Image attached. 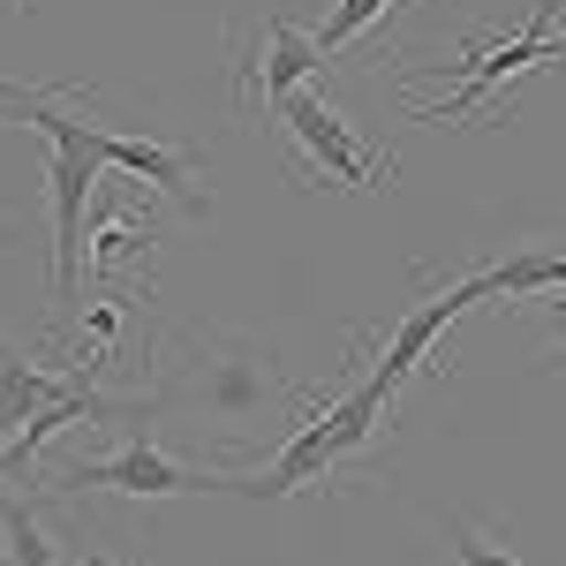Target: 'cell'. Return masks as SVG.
I'll use <instances>...</instances> for the list:
<instances>
[{"label":"cell","instance_id":"obj_1","mask_svg":"<svg viewBox=\"0 0 566 566\" xmlns=\"http://www.w3.org/2000/svg\"><path fill=\"white\" fill-rule=\"evenodd\" d=\"M151 400H159V416H189L197 431L219 423V453L242 438L234 423H264L280 408H303V392L280 370V355L264 340H250V333H181V348Z\"/></svg>","mask_w":566,"mask_h":566},{"label":"cell","instance_id":"obj_2","mask_svg":"<svg viewBox=\"0 0 566 566\" xmlns=\"http://www.w3.org/2000/svg\"><path fill=\"white\" fill-rule=\"evenodd\" d=\"M45 491H53V499H84V491H106V499H197V491H234V499H250V476L189 469L167 446H151V431H136L129 446L106 453V461H69V469H53Z\"/></svg>","mask_w":566,"mask_h":566},{"label":"cell","instance_id":"obj_3","mask_svg":"<svg viewBox=\"0 0 566 566\" xmlns=\"http://www.w3.org/2000/svg\"><path fill=\"white\" fill-rule=\"evenodd\" d=\"M566 61V31H559V0H536V15H528L522 39H499V45H469L461 61H446L461 91L453 98H438V106H416L408 122L416 129H446V122H469L491 91L506 84V76H528V69H559Z\"/></svg>","mask_w":566,"mask_h":566},{"label":"cell","instance_id":"obj_4","mask_svg":"<svg viewBox=\"0 0 566 566\" xmlns=\"http://www.w3.org/2000/svg\"><path fill=\"white\" fill-rule=\"evenodd\" d=\"M272 129L295 136L303 144V175H333L348 181V189H386L392 181V159H370L355 129L340 122V106L325 98V91H287V98H272Z\"/></svg>","mask_w":566,"mask_h":566},{"label":"cell","instance_id":"obj_5","mask_svg":"<svg viewBox=\"0 0 566 566\" xmlns=\"http://www.w3.org/2000/svg\"><path fill=\"white\" fill-rule=\"evenodd\" d=\"M476 303H491V287H483V272H469V280H453V287H438V295H423L416 310H400L392 317V333H386V348H378V363H370V386L386 392H400L423 363H431V348L446 340V325L461 317V310H476Z\"/></svg>","mask_w":566,"mask_h":566},{"label":"cell","instance_id":"obj_6","mask_svg":"<svg viewBox=\"0 0 566 566\" xmlns=\"http://www.w3.org/2000/svg\"><path fill=\"white\" fill-rule=\"evenodd\" d=\"M98 159H76V151H53L45 159V197H53V310H76L84 295V205L98 189Z\"/></svg>","mask_w":566,"mask_h":566},{"label":"cell","instance_id":"obj_7","mask_svg":"<svg viewBox=\"0 0 566 566\" xmlns=\"http://www.w3.org/2000/svg\"><path fill=\"white\" fill-rule=\"evenodd\" d=\"M325 76V53H317V39L310 31H295L287 15H264L258 45L234 61V98H287V91H303Z\"/></svg>","mask_w":566,"mask_h":566},{"label":"cell","instance_id":"obj_8","mask_svg":"<svg viewBox=\"0 0 566 566\" xmlns=\"http://www.w3.org/2000/svg\"><path fill=\"white\" fill-rule=\"evenodd\" d=\"M45 506H53V491L45 499H15V491H0V559L8 566H61L53 552V528H45Z\"/></svg>","mask_w":566,"mask_h":566},{"label":"cell","instance_id":"obj_9","mask_svg":"<svg viewBox=\"0 0 566 566\" xmlns=\"http://www.w3.org/2000/svg\"><path fill=\"white\" fill-rule=\"evenodd\" d=\"M61 386H69V378H53V370H39V363H23L15 348H0V446L23 431Z\"/></svg>","mask_w":566,"mask_h":566},{"label":"cell","instance_id":"obj_10","mask_svg":"<svg viewBox=\"0 0 566 566\" xmlns=\"http://www.w3.org/2000/svg\"><path fill=\"white\" fill-rule=\"evenodd\" d=\"M151 250H159V227H151L144 212H114V219H106V227H98V234L84 242V264L114 280V272H129V264H144Z\"/></svg>","mask_w":566,"mask_h":566},{"label":"cell","instance_id":"obj_11","mask_svg":"<svg viewBox=\"0 0 566 566\" xmlns=\"http://www.w3.org/2000/svg\"><path fill=\"white\" fill-rule=\"evenodd\" d=\"M392 8H400V0H340V8H333V15H325V23H317L310 39H317V53L333 61L340 45H348V39H363V31H370L378 15H392Z\"/></svg>","mask_w":566,"mask_h":566},{"label":"cell","instance_id":"obj_12","mask_svg":"<svg viewBox=\"0 0 566 566\" xmlns=\"http://www.w3.org/2000/svg\"><path fill=\"white\" fill-rule=\"evenodd\" d=\"M446 536H453V559L461 566H528V559H514L499 536H483L476 522H446Z\"/></svg>","mask_w":566,"mask_h":566},{"label":"cell","instance_id":"obj_13","mask_svg":"<svg viewBox=\"0 0 566 566\" xmlns=\"http://www.w3.org/2000/svg\"><path fill=\"white\" fill-rule=\"evenodd\" d=\"M522 303H536V310H544V325L559 333V348H566V295H559V287H552V295H522Z\"/></svg>","mask_w":566,"mask_h":566},{"label":"cell","instance_id":"obj_14","mask_svg":"<svg viewBox=\"0 0 566 566\" xmlns=\"http://www.w3.org/2000/svg\"><path fill=\"white\" fill-rule=\"evenodd\" d=\"M84 566H114V559H106V552H91V559H84Z\"/></svg>","mask_w":566,"mask_h":566}]
</instances>
